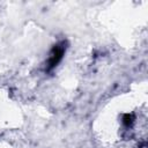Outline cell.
Wrapping results in <instances>:
<instances>
[{"instance_id": "obj_1", "label": "cell", "mask_w": 148, "mask_h": 148, "mask_svg": "<svg viewBox=\"0 0 148 148\" xmlns=\"http://www.w3.org/2000/svg\"><path fill=\"white\" fill-rule=\"evenodd\" d=\"M64 51H65L64 44H62V45H57V46L52 50L51 56H50V59H49V66H47V69H52L53 67L57 66V64H58V62L61 60V58H62Z\"/></svg>"}]
</instances>
